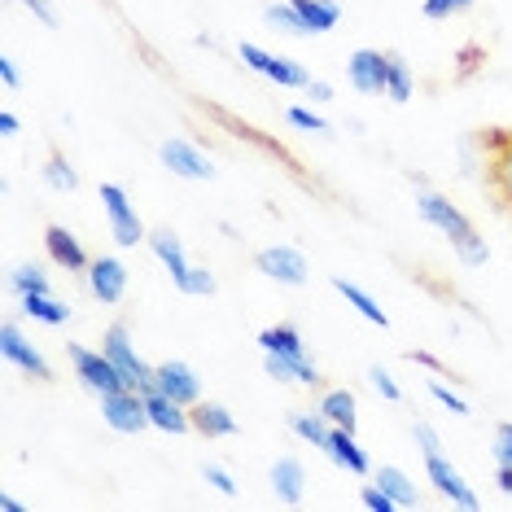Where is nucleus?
Instances as JSON below:
<instances>
[{
	"label": "nucleus",
	"mask_w": 512,
	"mask_h": 512,
	"mask_svg": "<svg viewBox=\"0 0 512 512\" xmlns=\"http://www.w3.org/2000/svg\"><path fill=\"white\" fill-rule=\"evenodd\" d=\"M18 5H27V9H31V18L44 22V27H57V9H53V0H18Z\"/></svg>",
	"instance_id": "obj_41"
},
{
	"label": "nucleus",
	"mask_w": 512,
	"mask_h": 512,
	"mask_svg": "<svg viewBox=\"0 0 512 512\" xmlns=\"http://www.w3.org/2000/svg\"><path fill=\"white\" fill-rule=\"evenodd\" d=\"M202 477L215 486L219 495H228V499L237 495V482H232V473H228V469H219V464H202Z\"/></svg>",
	"instance_id": "obj_40"
},
{
	"label": "nucleus",
	"mask_w": 512,
	"mask_h": 512,
	"mask_svg": "<svg viewBox=\"0 0 512 512\" xmlns=\"http://www.w3.org/2000/svg\"><path fill=\"white\" fill-rule=\"evenodd\" d=\"M145 407H149V425L162 429V434H189V429H193L189 407L176 403V399H167V394L149 390L145 394Z\"/></svg>",
	"instance_id": "obj_18"
},
{
	"label": "nucleus",
	"mask_w": 512,
	"mask_h": 512,
	"mask_svg": "<svg viewBox=\"0 0 512 512\" xmlns=\"http://www.w3.org/2000/svg\"><path fill=\"white\" fill-rule=\"evenodd\" d=\"M259 346L263 355H307V346H302V329L298 324H267L259 333Z\"/></svg>",
	"instance_id": "obj_27"
},
{
	"label": "nucleus",
	"mask_w": 512,
	"mask_h": 512,
	"mask_svg": "<svg viewBox=\"0 0 512 512\" xmlns=\"http://www.w3.org/2000/svg\"><path fill=\"white\" fill-rule=\"evenodd\" d=\"M324 456H329V460H333L342 473H355V477L372 473V460H368V451L359 447L355 429H333L329 442H324Z\"/></svg>",
	"instance_id": "obj_15"
},
{
	"label": "nucleus",
	"mask_w": 512,
	"mask_h": 512,
	"mask_svg": "<svg viewBox=\"0 0 512 512\" xmlns=\"http://www.w3.org/2000/svg\"><path fill=\"white\" fill-rule=\"evenodd\" d=\"M263 22L272 31H281V36H311L302 14L294 9V0H272V5H263Z\"/></svg>",
	"instance_id": "obj_28"
},
{
	"label": "nucleus",
	"mask_w": 512,
	"mask_h": 512,
	"mask_svg": "<svg viewBox=\"0 0 512 512\" xmlns=\"http://www.w3.org/2000/svg\"><path fill=\"white\" fill-rule=\"evenodd\" d=\"M0 508H5V512H22V504H18L14 495H0Z\"/></svg>",
	"instance_id": "obj_47"
},
{
	"label": "nucleus",
	"mask_w": 512,
	"mask_h": 512,
	"mask_svg": "<svg viewBox=\"0 0 512 512\" xmlns=\"http://www.w3.org/2000/svg\"><path fill=\"white\" fill-rule=\"evenodd\" d=\"M412 88H416V79H412V66H407L399 53H390V71H386V97L394 101V106H403V101H412Z\"/></svg>",
	"instance_id": "obj_30"
},
{
	"label": "nucleus",
	"mask_w": 512,
	"mask_h": 512,
	"mask_svg": "<svg viewBox=\"0 0 512 512\" xmlns=\"http://www.w3.org/2000/svg\"><path fill=\"white\" fill-rule=\"evenodd\" d=\"M289 429L316 451H324V442H329V434H333V425L320 416V407L316 412H289Z\"/></svg>",
	"instance_id": "obj_29"
},
{
	"label": "nucleus",
	"mask_w": 512,
	"mask_h": 512,
	"mask_svg": "<svg viewBox=\"0 0 512 512\" xmlns=\"http://www.w3.org/2000/svg\"><path fill=\"white\" fill-rule=\"evenodd\" d=\"M101 211H106L110 237L119 241L123 250L141 246V241L149 237L145 224H141V215H136V206H132V197H127L123 184H101Z\"/></svg>",
	"instance_id": "obj_4"
},
{
	"label": "nucleus",
	"mask_w": 512,
	"mask_h": 512,
	"mask_svg": "<svg viewBox=\"0 0 512 512\" xmlns=\"http://www.w3.org/2000/svg\"><path fill=\"white\" fill-rule=\"evenodd\" d=\"M425 473H429V482H434V491L447 495L456 508H477V504H482L473 486L464 482V473L447 456H442V451H429V456H425Z\"/></svg>",
	"instance_id": "obj_11"
},
{
	"label": "nucleus",
	"mask_w": 512,
	"mask_h": 512,
	"mask_svg": "<svg viewBox=\"0 0 512 512\" xmlns=\"http://www.w3.org/2000/svg\"><path fill=\"white\" fill-rule=\"evenodd\" d=\"M416 211H421L425 224H434L442 237H447L451 246H456V254H460V263H464V267H482L486 259H491V250H486V237H477L473 219L464 215L456 202H447L442 193L421 189V193H416Z\"/></svg>",
	"instance_id": "obj_1"
},
{
	"label": "nucleus",
	"mask_w": 512,
	"mask_h": 512,
	"mask_svg": "<svg viewBox=\"0 0 512 512\" xmlns=\"http://www.w3.org/2000/svg\"><path fill=\"white\" fill-rule=\"evenodd\" d=\"M473 5H477V0H425V18L429 22H447L456 14H469Z\"/></svg>",
	"instance_id": "obj_34"
},
{
	"label": "nucleus",
	"mask_w": 512,
	"mask_h": 512,
	"mask_svg": "<svg viewBox=\"0 0 512 512\" xmlns=\"http://www.w3.org/2000/svg\"><path fill=\"white\" fill-rule=\"evenodd\" d=\"M429 394H434V399H438L442 407H447L451 416H473V412H469V403H464V399H460V394L451 390V386H442L438 377H429Z\"/></svg>",
	"instance_id": "obj_36"
},
{
	"label": "nucleus",
	"mask_w": 512,
	"mask_h": 512,
	"mask_svg": "<svg viewBox=\"0 0 512 512\" xmlns=\"http://www.w3.org/2000/svg\"><path fill=\"white\" fill-rule=\"evenodd\" d=\"M0 136H18V114L14 110H0Z\"/></svg>",
	"instance_id": "obj_44"
},
{
	"label": "nucleus",
	"mask_w": 512,
	"mask_h": 512,
	"mask_svg": "<svg viewBox=\"0 0 512 512\" xmlns=\"http://www.w3.org/2000/svg\"><path fill=\"white\" fill-rule=\"evenodd\" d=\"M66 355H71V368H75L79 386L92 390L97 399H106V394H114V390H127L123 372L114 368V359L106 351H92V346L71 342V346H66Z\"/></svg>",
	"instance_id": "obj_2"
},
{
	"label": "nucleus",
	"mask_w": 512,
	"mask_h": 512,
	"mask_svg": "<svg viewBox=\"0 0 512 512\" xmlns=\"http://www.w3.org/2000/svg\"><path fill=\"white\" fill-rule=\"evenodd\" d=\"M0 84H5L9 92H14L22 84V75H18V66H14V57H0Z\"/></svg>",
	"instance_id": "obj_42"
},
{
	"label": "nucleus",
	"mask_w": 512,
	"mask_h": 512,
	"mask_svg": "<svg viewBox=\"0 0 512 512\" xmlns=\"http://www.w3.org/2000/svg\"><path fill=\"white\" fill-rule=\"evenodd\" d=\"M9 285H14L18 294H49V272H44L40 263H18L14 272H9Z\"/></svg>",
	"instance_id": "obj_32"
},
{
	"label": "nucleus",
	"mask_w": 512,
	"mask_h": 512,
	"mask_svg": "<svg viewBox=\"0 0 512 512\" xmlns=\"http://www.w3.org/2000/svg\"><path fill=\"white\" fill-rule=\"evenodd\" d=\"M491 456L499 469H512V421L495 425V438H491Z\"/></svg>",
	"instance_id": "obj_37"
},
{
	"label": "nucleus",
	"mask_w": 512,
	"mask_h": 512,
	"mask_svg": "<svg viewBox=\"0 0 512 512\" xmlns=\"http://www.w3.org/2000/svg\"><path fill=\"white\" fill-rule=\"evenodd\" d=\"M272 491L281 504L298 508L302 499H307V464H302L298 456H281L272 464Z\"/></svg>",
	"instance_id": "obj_16"
},
{
	"label": "nucleus",
	"mask_w": 512,
	"mask_h": 512,
	"mask_svg": "<svg viewBox=\"0 0 512 512\" xmlns=\"http://www.w3.org/2000/svg\"><path fill=\"white\" fill-rule=\"evenodd\" d=\"M189 416H193V429H197L202 438H232V434H237V416H232L224 403L197 399V403L189 407Z\"/></svg>",
	"instance_id": "obj_20"
},
{
	"label": "nucleus",
	"mask_w": 512,
	"mask_h": 512,
	"mask_svg": "<svg viewBox=\"0 0 512 512\" xmlns=\"http://www.w3.org/2000/svg\"><path fill=\"white\" fill-rule=\"evenodd\" d=\"M368 381H372V390H377L386 403H399V399H403L399 381H394V377H390V372L381 368V364H372V368H368Z\"/></svg>",
	"instance_id": "obj_38"
},
{
	"label": "nucleus",
	"mask_w": 512,
	"mask_h": 512,
	"mask_svg": "<svg viewBox=\"0 0 512 512\" xmlns=\"http://www.w3.org/2000/svg\"><path fill=\"white\" fill-rule=\"evenodd\" d=\"M44 184H49L53 193H75L79 189V171L62 154H49V162H44Z\"/></svg>",
	"instance_id": "obj_31"
},
{
	"label": "nucleus",
	"mask_w": 512,
	"mask_h": 512,
	"mask_svg": "<svg viewBox=\"0 0 512 512\" xmlns=\"http://www.w3.org/2000/svg\"><path fill=\"white\" fill-rule=\"evenodd\" d=\"M0 355H5L14 368L27 372V377H36V381H53L49 359H44V355L36 351V342H27V337H22V329H18L14 320L0 324Z\"/></svg>",
	"instance_id": "obj_10"
},
{
	"label": "nucleus",
	"mask_w": 512,
	"mask_h": 512,
	"mask_svg": "<svg viewBox=\"0 0 512 512\" xmlns=\"http://www.w3.org/2000/svg\"><path fill=\"white\" fill-rule=\"evenodd\" d=\"M176 289H180V294H189V298H211L219 285H215V276L206 272V267H189V272L176 281Z\"/></svg>",
	"instance_id": "obj_33"
},
{
	"label": "nucleus",
	"mask_w": 512,
	"mask_h": 512,
	"mask_svg": "<svg viewBox=\"0 0 512 512\" xmlns=\"http://www.w3.org/2000/svg\"><path fill=\"white\" fill-rule=\"evenodd\" d=\"M101 416L114 434H145L149 429V407H145V394L141 390H114L101 399Z\"/></svg>",
	"instance_id": "obj_7"
},
{
	"label": "nucleus",
	"mask_w": 512,
	"mask_h": 512,
	"mask_svg": "<svg viewBox=\"0 0 512 512\" xmlns=\"http://www.w3.org/2000/svg\"><path fill=\"white\" fill-rule=\"evenodd\" d=\"M237 57L250 66L254 75H263V79H272L276 88H307L311 84V71L302 62H294V57H285V53H267L263 44H250V40H241V49Z\"/></svg>",
	"instance_id": "obj_3"
},
{
	"label": "nucleus",
	"mask_w": 512,
	"mask_h": 512,
	"mask_svg": "<svg viewBox=\"0 0 512 512\" xmlns=\"http://www.w3.org/2000/svg\"><path fill=\"white\" fill-rule=\"evenodd\" d=\"M22 316L62 329V324H71V307L62 298H53V289H49V294H22Z\"/></svg>",
	"instance_id": "obj_23"
},
{
	"label": "nucleus",
	"mask_w": 512,
	"mask_h": 512,
	"mask_svg": "<svg viewBox=\"0 0 512 512\" xmlns=\"http://www.w3.org/2000/svg\"><path fill=\"white\" fill-rule=\"evenodd\" d=\"M149 390L167 394V399H176L184 407H193L197 399H202V381H197V372L184 364V359H167V364H158L154 368V381H149Z\"/></svg>",
	"instance_id": "obj_12"
},
{
	"label": "nucleus",
	"mask_w": 512,
	"mask_h": 512,
	"mask_svg": "<svg viewBox=\"0 0 512 512\" xmlns=\"http://www.w3.org/2000/svg\"><path fill=\"white\" fill-rule=\"evenodd\" d=\"M294 9L302 14L311 36H329L337 22H342V5L337 0H294Z\"/></svg>",
	"instance_id": "obj_24"
},
{
	"label": "nucleus",
	"mask_w": 512,
	"mask_h": 512,
	"mask_svg": "<svg viewBox=\"0 0 512 512\" xmlns=\"http://www.w3.org/2000/svg\"><path fill=\"white\" fill-rule=\"evenodd\" d=\"M407 359H412V364H425V368H434V372H442V364L434 355H425V351H407Z\"/></svg>",
	"instance_id": "obj_45"
},
{
	"label": "nucleus",
	"mask_w": 512,
	"mask_h": 512,
	"mask_svg": "<svg viewBox=\"0 0 512 512\" xmlns=\"http://www.w3.org/2000/svg\"><path fill=\"white\" fill-rule=\"evenodd\" d=\"M495 482H499V491H504V495H512V469H499Z\"/></svg>",
	"instance_id": "obj_46"
},
{
	"label": "nucleus",
	"mask_w": 512,
	"mask_h": 512,
	"mask_svg": "<svg viewBox=\"0 0 512 512\" xmlns=\"http://www.w3.org/2000/svg\"><path fill=\"white\" fill-rule=\"evenodd\" d=\"M158 158L162 167L171 171V176L180 180H215V162L211 154H202L193 141H184V136H171V141L158 145Z\"/></svg>",
	"instance_id": "obj_8"
},
{
	"label": "nucleus",
	"mask_w": 512,
	"mask_h": 512,
	"mask_svg": "<svg viewBox=\"0 0 512 512\" xmlns=\"http://www.w3.org/2000/svg\"><path fill=\"white\" fill-rule=\"evenodd\" d=\"M263 368L272 381H298V386H320V368L311 355H263Z\"/></svg>",
	"instance_id": "obj_19"
},
{
	"label": "nucleus",
	"mask_w": 512,
	"mask_h": 512,
	"mask_svg": "<svg viewBox=\"0 0 512 512\" xmlns=\"http://www.w3.org/2000/svg\"><path fill=\"white\" fill-rule=\"evenodd\" d=\"M285 119L294 123L298 132H316V136H329V123H324L316 110H307V106H289V114H285Z\"/></svg>",
	"instance_id": "obj_35"
},
{
	"label": "nucleus",
	"mask_w": 512,
	"mask_h": 512,
	"mask_svg": "<svg viewBox=\"0 0 512 512\" xmlns=\"http://www.w3.org/2000/svg\"><path fill=\"white\" fill-rule=\"evenodd\" d=\"M386 71H390V53L381 49H355L346 57V79L359 97H386Z\"/></svg>",
	"instance_id": "obj_9"
},
{
	"label": "nucleus",
	"mask_w": 512,
	"mask_h": 512,
	"mask_svg": "<svg viewBox=\"0 0 512 512\" xmlns=\"http://www.w3.org/2000/svg\"><path fill=\"white\" fill-rule=\"evenodd\" d=\"M44 250H49V259L57 267H66V272H88V250L79 246V237L66 224H49L44 228Z\"/></svg>",
	"instance_id": "obj_14"
},
{
	"label": "nucleus",
	"mask_w": 512,
	"mask_h": 512,
	"mask_svg": "<svg viewBox=\"0 0 512 512\" xmlns=\"http://www.w3.org/2000/svg\"><path fill=\"white\" fill-rule=\"evenodd\" d=\"M302 92H307L311 101H333V84H324V79H311V84L302 88Z\"/></svg>",
	"instance_id": "obj_43"
},
{
	"label": "nucleus",
	"mask_w": 512,
	"mask_h": 512,
	"mask_svg": "<svg viewBox=\"0 0 512 512\" xmlns=\"http://www.w3.org/2000/svg\"><path fill=\"white\" fill-rule=\"evenodd\" d=\"M88 294L101 302V307H114V302H123L127 294V267L123 259H114V254H101V259L88 263Z\"/></svg>",
	"instance_id": "obj_13"
},
{
	"label": "nucleus",
	"mask_w": 512,
	"mask_h": 512,
	"mask_svg": "<svg viewBox=\"0 0 512 512\" xmlns=\"http://www.w3.org/2000/svg\"><path fill=\"white\" fill-rule=\"evenodd\" d=\"M145 246L154 250V259L171 272V281H180V276L193 267V263H189V254H184V241H180L171 228H154V232L145 237Z\"/></svg>",
	"instance_id": "obj_21"
},
{
	"label": "nucleus",
	"mask_w": 512,
	"mask_h": 512,
	"mask_svg": "<svg viewBox=\"0 0 512 512\" xmlns=\"http://www.w3.org/2000/svg\"><path fill=\"white\" fill-rule=\"evenodd\" d=\"M101 351H106L110 359H114V368L123 372V381L132 390H149V381H154V368L145 364L141 355H136V342H132V329H127V324L119 320V324H110L106 329V337H101Z\"/></svg>",
	"instance_id": "obj_5"
},
{
	"label": "nucleus",
	"mask_w": 512,
	"mask_h": 512,
	"mask_svg": "<svg viewBox=\"0 0 512 512\" xmlns=\"http://www.w3.org/2000/svg\"><path fill=\"white\" fill-rule=\"evenodd\" d=\"M377 486H381V491H386L399 508H416V504H421V491H416V482L399 469V464H381V469H377Z\"/></svg>",
	"instance_id": "obj_25"
},
{
	"label": "nucleus",
	"mask_w": 512,
	"mask_h": 512,
	"mask_svg": "<svg viewBox=\"0 0 512 512\" xmlns=\"http://www.w3.org/2000/svg\"><path fill=\"white\" fill-rule=\"evenodd\" d=\"M333 289H337V294H342L346 302H351V307H355L368 324H377V329H390V316L377 307V298H372L368 289H359L355 281H346V276H333Z\"/></svg>",
	"instance_id": "obj_26"
},
{
	"label": "nucleus",
	"mask_w": 512,
	"mask_h": 512,
	"mask_svg": "<svg viewBox=\"0 0 512 512\" xmlns=\"http://www.w3.org/2000/svg\"><path fill=\"white\" fill-rule=\"evenodd\" d=\"M254 267H259L267 281L289 285V289L307 285V276H311V263H307V254H302L298 246H267V250L254 254Z\"/></svg>",
	"instance_id": "obj_6"
},
{
	"label": "nucleus",
	"mask_w": 512,
	"mask_h": 512,
	"mask_svg": "<svg viewBox=\"0 0 512 512\" xmlns=\"http://www.w3.org/2000/svg\"><path fill=\"white\" fill-rule=\"evenodd\" d=\"M359 504H364V508H372V512H399V504H394V499H390L386 491H381L377 482H368L364 491H359Z\"/></svg>",
	"instance_id": "obj_39"
},
{
	"label": "nucleus",
	"mask_w": 512,
	"mask_h": 512,
	"mask_svg": "<svg viewBox=\"0 0 512 512\" xmlns=\"http://www.w3.org/2000/svg\"><path fill=\"white\" fill-rule=\"evenodd\" d=\"M316 407H320V416H324V421H329L333 429H355V425H359V403H355V394L346 390V386L324 390Z\"/></svg>",
	"instance_id": "obj_22"
},
{
	"label": "nucleus",
	"mask_w": 512,
	"mask_h": 512,
	"mask_svg": "<svg viewBox=\"0 0 512 512\" xmlns=\"http://www.w3.org/2000/svg\"><path fill=\"white\" fill-rule=\"evenodd\" d=\"M486 145H491V189L512 211V132H491Z\"/></svg>",
	"instance_id": "obj_17"
}]
</instances>
